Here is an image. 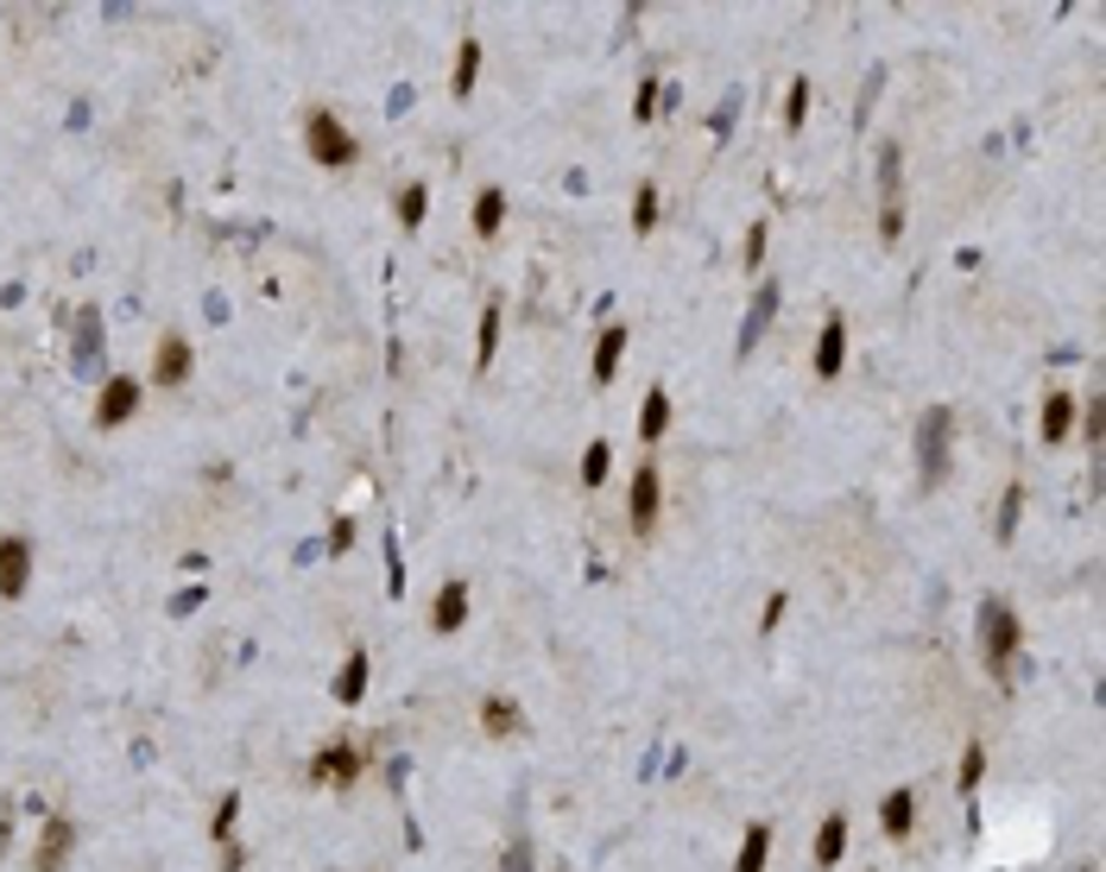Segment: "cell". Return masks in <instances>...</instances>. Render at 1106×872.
Listing matches in <instances>:
<instances>
[{"mask_svg":"<svg viewBox=\"0 0 1106 872\" xmlns=\"http://www.w3.org/2000/svg\"><path fill=\"white\" fill-rule=\"evenodd\" d=\"M980 652H987V670L999 683H1012V652H1018V613L1006 601L980 607Z\"/></svg>","mask_w":1106,"mask_h":872,"instance_id":"obj_1","label":"cell"},{"mask_svg":"<svg viewBox=\"0 0 1106 872\" xmlns=\"http://www.w3.org/2000/svg\"><path fill=\"white\" fill-rule=\"evenodd\" d=\"M304 152H310L323 171H342V165H355L360 146H355V133L335 121V115H323V108H317V115H304Z\"/></svg>","mask_w":1106,"mask_h":872,"instance_id":"obj_2","label":"cell"},{"mask_svg":"<svg viewBox=\"0 0 1106 872\" xmlns=\"http://www.w3.org/2000/svg\"><path fill=\"white\" fill-rule=\"evenodd\" d=\"M949 437H955V418L942 405H929L924 423H917V468H924V487L949 481Z\"/></svg>","mask_w":1106,"mask_h":872,"instance_id":"obj_3","label":"cell"},{"mask_svg":"<svg viewBox=\"0 0 1106 872\" xmlns=\"http://www.w3.org/2000/svg\"><path fill=\"white\" fill-rule=\"evenodd\" d=\"M879 196H885V210H879V235L897 241V235H904V146H897V140L879 146Z\"/></svg>","mask_w":1106,"mask_h":872,"instance_id":"obj_4","label":"cell"},{"mask_svg":"<svg viewBox=\"0 0 1106 872\" xmlns=\"http://www.w3.org/2000/svg\"><path fill=\"white\" fill-rule=\"evenodd\" d=\"M133 411H140V380H127V373L102 380V398H95V423H102V430H115V423H127Z\"/></svg>","mask_w":1106,"mask_h":872,"instance_id":"obj_5","label":"cell"},{"mask_svg":"<svg viewBox=\"0 0 1106 872\" xmlns=\"http://www.w3.org/2000/svg\"><path fill=\"white\" fill-rule=\"evenodd\" d=\"M632 531H658V506H664V481H658V462H645L632 475Z\"/></svg>","mask_w":1106,"mask_h":872,"instance_id":"obj_6","label":"cell"},{"mask_svg":"<svg viewBox=\"0 0 1106 872\" xmlns=\"http://www.w3.org/2000/svg\"><path fill=\"white\" fill-rule=\"evenodd\" d=\"M70 847H76V822L51 815V822H45V835H38V853H32V872H63Z\"/></svg>","mask_w":1106,"mask_h":872,"instance_id":"obj_7","label":"cell"},{"mask_svg":"<svg viewBox=\"0 0 1106 872\" xmlns=\"http://www.w3.org/2000/svg\"><path fill=\"white\" fill-rule=\"evenodd\" d=\"M32 582V543L26 538H0V595L20 601Z\"/></svg>","mask_w":1106,"mask_h":872,"instance_id":"obj_8","label":"cell"},{"mask_svg":"<svg viewBox=\"0 0 1106 872\" xmlns=\"http://www.w3.org/2000/svg\"><path fill=\"white\" fill-rule=\"evenodd\" d=\"M310 778L317 784H355L360 778V752L348 746V740H335V746H323L317 758H310Z\"/></svg>","mask_w":1106,"mask_h":872,"instance_id":"obj_9","label":"cell"},{"mask_svg":"<svg viewBox=\"0 0 1106 872\" xmlns=\"http://www.w3.org/2000/svg\"><path fill=\"white\" fill-rule=\"evenodd\" d=\"M190 367H197L190 342H183V335H165V342H158V355H152V380H158V386H183V380H190Z\"/></svg>","mask_w":1106,"mask_h":872,"instance_id":"obj_10","label":"cell"},{"mask_svg":"<svg viewBox=\"0 0 1106 872\" xmlns=\"http://www.w3.org/2000/svg\"><path fill=\"white\" fill-rule=\"evenodd\" d=\"M462 620H468V582H443L430 601V632H462Z\"/></svg>","mask_w":1106,"mask_h":872,"instance_id":"obj_11","label":"cell"},{"mask_svg":"<svg viewBox=\"0 0 1106 872\" xmlns=\"http://www.w3.org/2000/svg\"><path fill=\"white\" fill-rule=\"evenodd\" d=\"M879 828H885L892 841H904V835L917 828V790H904V784L885 790V803H879Z\"/></svg>","mask_w":1106,"mask_h":872,"instance_id":"obj_12","label":"cell"},{"mask_svg":"<svg viewBox=\"0 0 1106 872\" xmlns=\"http://www.w3.org/2000/svg\"><path fill=\"white\" fill-rule=\"evenodd\" d=\"M841 361H847V323L829 316V323H822V342H816V380H835Z\"/></svg>","mask_w":1106,"mask_h":872,"instance_id":"obj_13","label":"cell"},{"mask_svg":"<svg viewBox=\"0 0 1106 872\" xmlns=\"http://www.w3.org/2000/svg\"><path fill=\"white\" fill-rule=\"evenodd\" d=\"M500 222H507V190H500V183H487V190L475 196V235H480V241H493V235H500Z\"/></svg>","mask_w":1106,"mask_h":872,"instance_id":"obj_14","label":"cell"},{"mask_svg":"<svg viewBox=\"0 0 1106 872\" xmlns=\"http://www.w3.org/2000/svg\"><path fill=\"white\" fill-rule=\"evenodd\" d=\"M664 430H670V392L652 386V392H645V405H639V437H645V443H658Z\"/></svg>","mask_w":1106,"mask_h":872,"instance_id":"obj_15","label":"cell"},{"mask_svg":"<svg viewBox=\"0 0 1106 872\" xmlns=\"http://www.w3.org/2000/svg\"><path fill=\"white\" fill-rule=\"evenodd\" d=\"M1075 430V398L1069 392H1049L1044 398V443H1062Z\"/></svg>","mask_w":1106,"mask_h":872,"instance_id":"obj_16","label":"cell"},{"mask_svg":"<svg viewBox=\"0 0 1106 872\" xmlns=\"http://www.w3.org/2000/svg\"><path fill=\"white\" fill-rule=\"evenodd\" d=\"M765 860H772V828H765V822H752L747 841H740V860H734V872H765Z\"/></svg>","mask_w":1106,"mask_h":872,"instance_id":"obj_17","label":"cell"},{"mask_svg":"<svg viewBox=\"0 0 1106 872\" xmlns=\"http://www.w3.org/2000/svg\"><path fill=\"white\" fill-rule=\"evenodd\" d=\"M620 355H627V323H614V330L595 342V380L607 386L614 380V367H620Z\"/></svg>","mask_w":1106,"mask_h":872,"instance_id":"obj_18","label":"cell"},{"mask_svg":"<svg viewBox=\"0 0 1106 872\" xmlns=\"http://www.w3.org/2000/svg\"><path fill=\"white\" fill-rule=\"evenodd\" d=\"M841 853H847V815H829L816 835V867H835Z\"/></svg>","mask_w":1106,"mask_h":872,"instance_id":"obj_19","label":"cell"},{"mask_svg":"<svg viewBox=\"0 0 1106 872\" xmlns=\"http://www.w3.org/2000/svg\"><path fill=\"white\" fill-rule=\"evenodd\" d=\"M360 695H367V652H355L335 670V702H360Z\"/></svg>","mask_w":1106,"mask_h":872,"instance_id":"obj_20","label":"cell"},{"mask_svg":"<svg viewBox=\"0 0 1106 872\" xmlns=\"http://www.w3.org/2000/svg\"><path fill=\"white\" fill-rule=\"evenodd\" d=\"M772 310H777V285H765V291L752 298V310H747V335H740V355H747L752 342L765 335V323H772Z\"/></svg>","mask_w":1106,"mask_h":872,"instance_id":"obj_21","label":"cell"},{"mask_svg":"<svg viewBox=\"0 0 1106 872\" xmlns=\"http://www.w3.org/2000/svg\"><path fill=\"white\" fill-rule=\"evenodd\" d=\"M475 70H480V45H475V38H462V51H455V70H449V89L468 95V89H475Z\"/></svg>","mask_w":1106,"mask_h":872,"instance_id":"obj_22","label":"cell"},{"mask_svg":"<svg viewBox=\"0 0 1106 872\" xmlns=\"http://www.w3.org/2000/svg\"><path fill=\"white\" fill-rule=\"evenodd\" d=\"M1018 512H1024V487H1006V493H999V525H992V538L999 543H1012V531H1018Z\"/></svg>","mask_w":1106,"mask_h":872,"instance_id":"obj_23","label":"cell"},{"mask_svg":"<svg viewBox=\"0 0 1106 872\" xmlns=\"http://www.w3.org/2000/svg\"><path fill=\"white\" fill-rule=\"evenodd\" d=\"M607 468H614V450H607V437H595V443L582 450V487H600Z\"/></svg>","mask_w":1106,"mask_h":872,"instance_id":"obj_24","label":"cell"},{"mask_svg":"<svg viewBox=\"0 0 1106 872\" xmlns=\"http://www.w3.org/2000/svg\"><path fill=\"white\" fill-rule=\"evenodd\" d=\"M493 348H500V303H487L480 310V342H475V367L493 361Z\"/></svg>","mask_w":1106,"mask_h":872,"instance_id":"obj_25","label":"cell"},{"mask_svg":"<svg viewBox=\"0 0 1106 872\" xmlns=\"http://www.w3.org/2000/svg\"><path fill=\"white\" fill-rule=\"evenodd\" d=\"M480 721H487V733H519V708L500 702V695H487V702H480Z\"/></svg>","mask_w":1106,"mask_h":872,"instance_id":"obj_26","label":"cell"},{"mask_svg":"<svg viewBox=\"0 0 1106 872\" xmlns=\"http://www.w3.org/2000/svg\"><path fill=\"white\" fill-rule=\"evenodd\" d=\"M632 228H639V235L658 228V183H639V196H632Z\"/></svg>","mask_w":1106,"mask_h":872,"instance_id":"obj_27","label":"cell"},{"mask_svg":"<svg viewBox=\"0 0 1106 872\" xmlns=\"http://www.w3.org/2000/svg\"><path fill=\"white\" fill-rule=\"evenodd\" d=\"M424 210H430V190H424V183H405V190H399V222H405V228H424Z\"/></svg>","mask_w":1106,"mask_h":872,"instance_id":"obj_28","label":"cell"},{"mask_svg":"<svg viewBox=\"0 0 1106 872\" xmlns=\"http://www.w3.org/2000/svg\"><path fill=\"white\" fill-rule=\"evenodd\" d=\"M804 115H809V76H797V83H790V95H784V127L797 133V127H804Z\"/></svg>","mask_w":1106,"mask_h":872,"instance_id":"obj_29","label":"cell"},{"mask_svg":"<svg viewBox=\"0 0 1106 872\" xmlns=\"http://www.w3.org/2000/svg\"><path fill=\"white\" fill-rule=\"evenodd\" d=\"M980 772H987V746H980V740H967V752H961V790H974V784H980Z\"/></svg>","mask_w":1106,"mask_h":872,"instance_id":"obj_30","label":"cell"},{"mask_svg":"<svg viewBox=\"0 0 1106 872\" xmlns=\"http://www.w3.org/2000/svg\"><path fill=\"white\" fill-rule=\"evenodd\" d=\"M235 815H240V797H222V810H215V822H210L215 841H228V835H235Z\"/></svg>","mask_w":1106,"mask_h":872,"instance_id":"obj_31","label":"cell"},{"mask_svg":"<svg viewBox=\"0 0 1106 872\" xmlns=\"http://www.w3.org/2000/svg\"><path fill=\"white\" fill-rule=\"evenodd\" d=\"M500 872H532V841H525V835H512V847H507V860H500Z\"/></svg>","mask_w":1106,"mask_h":872,"instance_id":"obj_32","label":"cell"},{"mask_svg":"<svg viewBox=\"0 0 1106 872\" xmlns=\"http://www.w3.org/2000/svg\"><path fill=\"white\" fill-rule=\"evenodd\" d=\"M652 108H658V76H645V83H639V101H632V121H652Z\"/></svg>","mask_w":1106,"mask_h":872,"instance_id":"obj_33","label":"cell"},{"mask_svg":"<svg viewBox=\"0 0 1106 872\" xmlns=\"http://www.w3.org/2000/svg\"><path fill=\"white\" fill-rule=\"evenodd\" d=\"M759 260H765V222H752L747 228V266L759 272Z\"/></svg>","mask_w":1106,"mask_h":872,"instance_id":"obj_34","label":"cell"},{"mask_svg":"<svg viewBox=\"0 0 1106 872\" xmlns=\"http://www.w3.org/2000/svg\"><path fill=\"white\" fill-rule=\"evenodd\" d=\"M348 543H355V525H348V518H342V525H335V531H330V550H335V557H342V550H348Z\"/></svg>","mask_w":1106,"mask_h":872,"instance_id":"obj_35","label":"cell"},{"mask_svg":"<svg viewBox=\"0 0 1106 872\" xmlns=\"http://www.w3.org/2000/svg\"><path fill=\"white\" fill-rule=\"evenodd\" d=\"M7 847H13V815L0 810V860H7Z\"/></svg>","mask_w":1106,"mask_h":872,"instance_id":"obj_36","label":"cell"},{"mask_svg":"<svg viewBox=\"0 0 1106 872\" xmlns=\"http://www.w3.org/2000/svg\"><path fill=\"white\" fill-rule=\"evenodd\" d=\"M247 867V853H240V847H228V853H222V872H240Z\"/></svg>","mask_w":1106,"mask_h":872,"instance_id":"obj_37","label":"cell"}]
</instances>
